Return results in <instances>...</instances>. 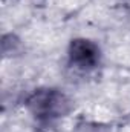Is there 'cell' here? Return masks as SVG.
<instances>
[{
    "instance_id": "3",
    "label": "cell",
    "mask_w": 130,
    "mask_h": 132,
    "mask_svg": "<svg viewBox=\"0 0 130 132\" xmlns=\"http://www.w3.org/2000/svg\"><path fill=\"white\" fill-rule=\"evenodd\" d=\"M18 49H20V40L15 35H12V34L3 35V38H2V51H3L5 57L18 52Z\"/></svg>"
},
{
    "instance_id": "2",
    "label": "cell",
    "mask_w": 130,
    "mask_h": 132,
    "mask_svg": "<svg viewBox=\"0 0 130 132\" xmlns=\"http://www.w3.org/2000/svg\"><path fill=\"white\" fill-rule=\"evenodd\" d=\"M101 52L97 43L87 38H75L69 45V62L80 71H90L97 68Z\"/></svg>"
},
{
    "instance_id": "4",
    "label": "cell",
    "mask_w": 130,
    "mask_h": 132,
    "mask_svg": "<svg viewBox=\"0 0 130 132\" xmlns=\"http://www.w3.org/2000/svg\"><path fill=\"white\" fill-rule=\"evenodd\" d=\"M77 132H109V129L97 123H81L77 126Z\"/></svg>"
},
{
    "instance_id": "1",
    "label": "cell",
    "mask_w": 130,
    "mask_h": 132,
    "mask_svg": "<svg viewBox=\"0 0 130 132\" xmlns=\"http://www.w3.org/2000/svg\"><path fill=\"white\" fill-rule=\"evenodd\" d=\"M26 106L35 118L49 123L55 118L66 117L73 109V101L58 89H37L28 97Z\"/></svg>"
}]
</instances>
